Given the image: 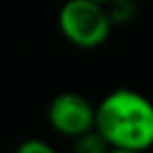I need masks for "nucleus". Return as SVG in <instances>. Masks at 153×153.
<instances>
[{
	"label": "nucleus",
	"mask_w": 153,
	"mask_h": 153,
	"mask_svg": "<svg viewBox=\"0 0 153 153\" xmlns=\"http://www.w3.org/2000/svg\"><path fill=\"white\" fill-rule=\"evenodd\" d=\"M94 128L109 147L145 153L153 147V103L138 90L115 88L97 105Z\"/></svg>",
	"instance_id": "f257e3e1"
},
{
	"label": "nucleus",
	"mask_w": 153,
	"mask_h": 153,
	"mask_svg": "<svg viewBox=\"0 0 153 153\" xmlns=\"http://www.w3.org/2000/svg\"><path fill=\"white\" fill-rule=\"evenodd\" d=\"M59 30L74 46L97 48L109 38L113 23L105 4L94 0H67L59 11Z\"/></svg>",
	"instance_id": "f03ea898"
},
{
	"label": "nucleus",
	"mask_w": 153,
	"mask_h": 153,
	"mask_svg": "<svg viewBox=\"0 0 153 153\" xmlns=\"http://www.w3.org/2000/svg\"><path fill=\"white\" fill-rule=\"evenodd\" d=\"M46 117L55 132L67 138H76L94 128L97 105H92L80 92H59L48 103Z\"/></svg>",
	"instance_id": "7ed1b4c3"
},
{
	"label": "nucleus",
	"mask_w": 153,
	"mask_h": 153,
	"mask_svg": "<svg viewBox=\"0 0 153 153\" xmlns=\"http://www.w3.org/2000/svg\"><path fill=\"white\" fill-rule=\"evenodd\" d=\"M109 149H111L109 143L103 138V134L97 128L76 136L71 145V153H107Z\"/></svg>",
	"instance_id": "20e7f679"
},
{
	"label": "nucleus",
	"mask_w": 153,
	"mask_h": 153,
	"mask_svg": "<svg viewBox=\"0 0 153 153\" xmlns=\"http://www.w3.org/2000/svg\"><path fill=\"white\" fill-rule=\"evenodd\" d=\"M105 9H107V15H109L113 27L134 21V17L138 13L136 0H111V2L105 4Z\"/></svg>",
	"instance_id": "39448f33"
},
{
	"label": "nucleus",
	"mask_w": 153,
	"mask_h": 153,
	"mask_svg": "<svg viewBox=\"0 0 153 153\" xmlns=\"http://www.w3.org/2000/svg\"><path fill=\"white\" fill-rule=\"evenodd\" d=\"M15 153H57V149L42 138H25L15 149Z\"/></svg>",
	"instance_id": "423d86ee"
},
{
	"label": "nucleus",
	"mask_w": 153,
	"mask_h": 153,
	"mask_svg": "<svg viewBox=\"0 0 153 153\" xmlns=\"http://www.w3.org/2000/svg\"><path fill=\"white\" fill-rule=\"evenodd\" d=\"M107 153H143V151H130V149H113V147H111V149H109Z\"/></svg>",
	"instance_id": "0eeeda50"
},
{
	"label": "nucleus",
	"mask_w": 153,
	"mask_h": 153,
	"mask_svg": "<svg viewBox=\"0 0 153 153\" xmlns=\"http://www.w3.org/2000/svg\"><path fill=\"white\" fill-rule=\"evenodd\" d=\"M94 2H101V4H107V2H111V0H94Z\"/></svg>",
	"instance_id": "6e6552de"
}]
</instances>
